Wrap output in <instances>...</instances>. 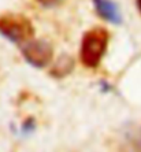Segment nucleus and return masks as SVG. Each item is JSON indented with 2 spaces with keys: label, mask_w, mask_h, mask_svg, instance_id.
Listing matches in <instances>:
<instances>
[{
  "label": "nucleus",
  "mask_w": 141,
  "mask_h": 152,
  "mask_svg": "<svg viewBox=\"0 0 141 152\" xmlns=\"http://www.w3.org/2000/svg\"><path fill=\"white\" fill-rule=\"evenodd\" d=\"M73 67H74V62H73V59H71L70 56H62L58 59L56 64L53 66L52 69V75H55V77L58 78H62L64 77V75L70 74V71L73 70Z\"/></svg>",
  "instance_id": "5"
},
{
  "label": "nucleus",
  "mask_w": 141,
  "mask_h": 152,
  "mask_svg": "<svg viewBox=\"0 0 141 152\" xmlns=\"http://www.w3.org/2000/svg\"><path fill=\"white\" fill-rule=\"evenodd\" d=\"M0 36L14 44H26L34 37V26L19 14L0 15Z\"/></svg>",
  "instance_id": "2"
},
{
  "label": "nucleus",
  "mask_w": 141,
  "mask_h": 152,
  "mask_svg": "<svg viewBox=\"0 0 141 152\" xmlns=\"http://www.w3.org/2000/svg\"><path fill=\"white\" fill-rule=\"evenodd\" d=\"M136 6H137V10L140 11L141 14V0H136Z\"/></svg>",
  "instance_id": "8"
},
{
  "label": "nucleus",
  "mask_w": 141,
  "mask_h": 152,
  "mask_svg": "<svg viewBox=\"0 0 141 152\" xmlns=\"http://www.w3.org/2000/svg\"><path fill=\"white\" fill-rule=\"evenodd\" d=\"M93 7L96 14L110 23L121 25L123 21L119 7L114 0H93Z\"/></svg>",
  "instance_id": "4"
},
{
  "label": "nucleus",
  "mask_w": 141,
  "mask_h": 152,
  "mask_svg": "<svg viewBox=\"0 0 141 152\" xmlns=\"http://www.w3.org/2000/svg\"><path fill=\"white\" fill-rule=\"evenodd\" d=\"M34 121L32 119V118H29V119H26L25 122H23V125H22V132L23 133H32L33 130H34Z\"/></svg>",
  "instance_id": "6"
},
{
  "label": "nucleus",
  "mask_w": 141,
  "mask_h": 152,
  "mask_svg": "<svg viewBox=\"0 0 141 152\" xmlns=\"http://www.w3.org/2000/svg\"><path fill=\"white\" fill-rule=\"evenodd\" d=\"M42 6H47V7H52V6H56L60 3V0H39Z\"/></svg>",
  "instance_id": "7"
},
{
  "label": "nucleus",
  "mask_w": 141,
  "mask_h": 152,
  "mask_svg": "<svg viewBox=\"0 0 141 152\" xmlns=\"http://www.w3.org/2000/svg\"><path fill=\"white\" fill-rule=\"evenodd\" d=\"M110 34L104 28H92L82 36L80 60L85 67H97L108 48Z\"/></svg>",
  "instance_id": "1"
},
{
  "label": "nucleus",
  "mask_w": 141,
  "mask_h": 152,
  "mask_svg": "<svg viewBox=\"0 0 141 152\" xmlns=\"http://www.w3.org/2000/svg\"><path fill=\"white\" fill-rule=\"evenodd\" d=\"M22 55L30 66L44 69L52 62L53 48L47 40H30L22 47Z\"/></svg>",
  "instance_id": "3"
}]
</instances>
